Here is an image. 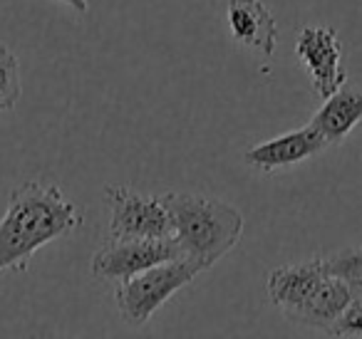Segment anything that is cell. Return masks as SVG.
<instances>
[{
	"instance_id": "obj_1",
	"label": "cell",
	"mask_w": 362,
	"mask_h": 339,
	"mask_svg": "<svg viewBox=\"0 0 362 339\" xmlns=\"http://www.w3.org/2000/svg\"><path fill=\"white\" fill-rule=\"evenodd\" d=\"M85 223L82 210L62 194L60 186L25 181L13 189L6 213L0 215V273H25L35 250Z\"/></svg>"
},
{
	"instance_id": "obj_2",
	"label": "cell",
	"mask_w": 362,
	"mask_h": 339,
	"mask_svg": "<svg viewBox=\"0 0 362 339\" xmlns=\"http://www.w3.org/2000/svg\"><path fill=\"white\" fill-rule=\"evenodd\" d=\"M161 201L171 213L174 238L179 240L181 250L204 270L216 265L241 240V210L216 196L171 191L161 196Z\"/></svg>"
},
{
	"instance_id": "obj_3",
	"label": "cell",
	"mask_w": 362,
	"mask_h": 339,
	"mask_svg": "<svg viewBox=\"0 0 362 339\" xmlns=\"http://www.w3.org/2000/svg\"><path fill=\"white\" fill-rule=\"evenodd\" d=\"M204 268L189 255L166 260L129 280H122L115 287V302L122 319L132 327H141L151 319V314L166 302L174 292L187 287Z\"/></svg>"
},
{
	"instance_id": "obj_4",
	"label": "cell",
	"mask_w": 362,
	"mask_h": 339,
	"mask_svg": "<svg viewBox=\"0 0 362 339\" xmlns=\"http://www.w3.org/2000/svg\"><path fill=\"white\" fill-rule=\"evenodd\" d=\"M187 255L174 235L169 238H110L92 255V275L97 280L122 282L166 260Z\"/></svg>"
},
{
	"instance_id": "obj_5",
	"label": "cell",
	"mask_w": 362,
	"mask_h": 339,
	"mask_svg": "<svg viewBox=\"0 0 362 339\" xmlns=\"http://www.w3.org/2000/svg\"><path fill=\"white\" fill-rule=\"evenodd\" d=\"M102 191L112 210L110 238H169L174 235L171 213L161 196H141L117 184H107Z\"/></svg>"
},
{
	"instance_id": "obj_6",
	"label": "cell",
	"mask_w": 362,
	"mask_h": 339,
	"mask_svg": "<svg viewBox=\"0 0 362 339\" xmlns=\"http://www.w3.org/2000/svg\"><path fill=\"white\" fill-rule=\"evenodd\" d=\"M296 55L305 65L313 82V92L320 100L330 97L345 85L347 75L342 67V47L335 30L322 25H308L296 40Z\"/></svg>"
},
{
	"instance_id": "obj_7",
	"label": "cell",
	"mask_w": 362,
	"mask_h": 339,
	"mask_svg": "<svg viewBox=\"0 0 362 339\" xmlns=\"http://www.w3.org/2000/svg\"><path fill=\"white\" fill-rule=\"evenodd\" d=\"M327 139L315 129L313 124L303 126V129L288 131L276 139L253 144L243 151V161L258 171H276L286 169V166H296L303 161L313 159V156L322 154L327 149Z\"/></svg>"
},
{
	"instance_id": "obj_8",
	"label": "cell",
	"mask_w": 362,
	"mask_h": 339,
	"mask_svg": "<svg viewBox=\"0 0 362 339\" xmlns=\"http://www.w3.org/2000/svg\"><path fill=\"white\" fill-rule=\"evenodd\" d=\"M325 275L327 270L322 265V258H313L308 263L281 265L268 275V297L281 309L283 317H288L310 299V295L315 292Z\"/></svg>"
},
{
	"instance_id": "obj_9",
	"label": "cell",
	"mask_w": 362,
	"mask_h": 339,
	"mask_svg": "<svg viewBox=\"0 0 362 339\" xmlns=\"http://www.w3.org/2000/svg\"><path fill=\"white\" fill-rule=\"evenodd\" d=\"M226 16L233 40L266 57L273 55L281 32H278V23L266 8V3H261V0H228Z\"/></svg>"
},
{
	"instance_id": "obj_10",
	"label": "cell",
	"mask_w": 362,
	"mask_h": 339,
	"mask_svg": "<svg viewBox=\"0 0 362 339\" xmlns=\"http://www.w3.org/2000/svg\"><path fill=\"white\" fill-rule=\"evenodd\" d=\"M355 297L352 287L345 280L335 278L327 273L322 278V282L317 285V290L310 295L305 304L291 312L286 319H291L293 324H300L308 329H320V332H330V327L335 324V319L342 314V309L347 307V302Z\"/></svg>"
},
{
	"instance_id": "obj_11",
	"label": "cell",
	"mask_w": 362,
	"mask_h": 339,
	"mask_svg": "<svg viewBox=\"0 0 362 339\" xmlns=\"http://www.w3.org/2000/svg\"><path fill=\"white\" fill-rule=\"evenodd\" d=\"M362 121V90L345 87L325 97L310 124L327 139V144H342L352 129Z\"/></svg>"
},
{
	"instance_id": "obj_12",
	"label": "cell",
	"mask_w": 362,
	"mask_h": 339,
	"mask_svg": "<svg viewBox=\"0 0 362 339\" xmlns=\"http://www.w3.org/2000/svg\"><path fill=\"white\" fill-rule=\"evenodd\" d=\"M322 265L330 275L345 280L355 295H362V248H342L322 255Z\"/></svg>"
},
{
	"instance_id": "obj_13",
	"label": "cell",
	"mask_w": 362,
	"mask_h": 339,
	"mask_svg": "<svg viewBox=\"0 0 362 339\" xmlns=\"http://www.w3.org/2000/svg\"><path fill=\"white\" fill-rule=\"evenodd\" d=\"M21 65L18 57L0 42V112H11L21 100Z\"/></svg>"
},
{
	"instance_id": "obj_14",
	"label": "cell",
	"mask_w": 362,
	"mask_h": 339,
	"mask_svg": "<svg viewBox=\"0 0 362 339\" xmlns=\"http://www.w3.org/2000/svg\"><path fill=\"white\" fill-rule=\"evenodd\" d=\"M327 334H332V337H362V295H355L347 302V307L342 309V314L335 319Z\"/></svg>"
},
{
	"instance_id": "obj_15",
	"label": "cell",
	"mask_w": 362,
	"mask_h": 339,
	"mask_svg": "<svg viewBox=\"0 0 362 339\" xmlns=\"http://www.w3.org/2000/svg\"><path fill=\"white\" fill-rule=\"evenodd\" d=\"M60 3H65L67 8H72V11L80 13V16H85V13L90 11V0H60Z\"/></svg>"
}]
</instances>
